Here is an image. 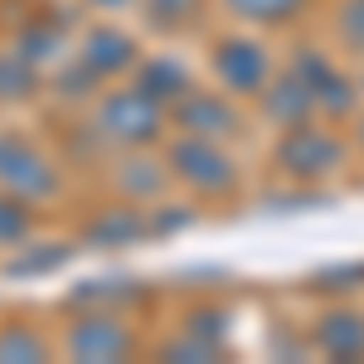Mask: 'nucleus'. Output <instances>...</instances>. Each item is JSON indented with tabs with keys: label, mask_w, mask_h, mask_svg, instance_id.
<instances>
[{
	"label": "nucleus",
	"mask_w": 364,
	"mask_h": 364,
	"mask_svg": "<svg viewBox=\"0 0 364 364\" xmlns=\"http://www.w3.org/2000/svg\"><path fill=\"white\" fill-rule=\"evenodd\" d=\"M87 132L102 141V146H117V151H146V146L166 141L170 107L156 102L151 92H141L136 83L102 87L87 102Z\"/></svg>",
	"instance_id": "f257e3e1"
},
{
	"label": "nucleus",
	"mask_w": 364,
	"mask_h": 364,
	"mask_svg": "<svg viewBox=\"0 0 364 364\" xmlns=\"http://www.w3.org/2000/svg\"><path fill=\"white\" fill-rule=\"evenodd\" d=\"M166 166L175 175V185H185L195 199H228L238 190V161L214 136L175 132L166 141Z\"/></svg>",
	"instance_id": "f03ea898"
},
{
	"label": "nucleus",
	"mask_w": 364,
	"mask_h": 364,
	"mask_svg": "<svg viewBox=\"0 0 364 364\" xmlns=\"http://www.w3.org/2000/svg\"><path fill=\"white\" fill-rule=\"evenodd\" d=\"M0 190L25 204H54L68 190V175L44 146L20 132H0Z\"/></svg>",
	"instance_id": "7ed1b4c3"
},
{
	"label": "nucleus",
	"mask_w": 364,
	"mask_h": 364,
	"mask_svg": "<svg viewBox=\"0 0 364 364\" xmlns=\"http://www.w3.org/2000/svg\"><path fill=\"white\" fill-rule=\"evenodd\" d=\"M136 350H141L136 326L112 306H83L63 326V355H73L78 364H117L132 360Z\"/></svg>",
	"instance_id": "20e7f679"
},
{
	"label": "nucleus",
	"mask_w": 364,
	"mask_h": 364,
	"mask_svg": "<svg viewBox=\"0 0 364 364\" xmlns=\"http://www.w3.org/2000/svg\"><path fill=\"white\" fill-rule=\"evenodd\" d=\"M209 73L214 83L224 87L228 97H262V87L277 78L272 68V54L262 39H248V34H228V39H214L209 49Z\"/></svg>",
	"instance_id": "39448f33"
},
{
	"label": "nucleus",
	"mask_w": 364,
	"mask_h": 364,
	"mask_svg": "<svg viewBox=\"0 0 364 364\" xmlns=\"http://www.w3.org/2000/svg\"><path fill=\"white\" fill-rule=\"evenodd\" d=\"M272 161L282 166L287 180L316 185V180H326V175H336V170L345 166V141H340L331 127H321V122H301V127L282 132Z\"/></svg>",
	"instance_id": "423d86ee"
},
{
	"label": "nucleus",
	"mask_w": 364,
	"mask_h": 364,
	"mask_svg": "<svg viewBox=\"0 0 364 364\" xmlns=\"http://www.w3.org/2000/svg\"><path fill=\"white\" fill-rule=\"evenodd\" d=\"M170 127L175 132H190V136H238L243 132V112H238V97H228L224 87H190L175 107H170Z\"/></svg>",
	"instance_id": "0eeeda50"
},
{
	"label": "nucleus",
	"mask_w": 364,
	"mask_h": 364,
	"mask_svg": "<svg viewBox=\"0 0 364 364\" xmlns=\"http://www.w3.org/2000/svg\"><path fill=\"white\" fill-rule=\"evenodd\" d=\"M73 58L83 63L87 73H97L102 83H122V78H127V73L141 63V49H136V39H132L127 29L97 20V25H87L83 34H78Z\"/></svg>",
	"instance_id": "6e6552de"
},
{
	"label": "nucleus",
	"mask_w": 364,
	"mask_h": 364,
	"mask_svg": "<svg viewBox=\"0 0 364 364\" xmlns=\"http://www.w3.org/2000/svg\"><path fill=\"white\" fill-rule=\"evenodd\" d=\"M151 233H156L151 209L132 204V199H117V204H102L97 214H87L83 243H92V248H132V243L151 238Z\"/></svg>",
	"instance_id": "1a4fd4ad"
},
{
	"label": "nucleus",
	"mask_w": 364,
	"mask_h": 364,
	"mask_svg": "<svg viewBox=\"0 0 364 364\" xmlns=\"http://www.w3.org/2000/svg\"><path fill=\"white\" fill-rule=\"evenodd\" d=\"M175 185V175H170L166 156L156 161V156H146V151H122V161L112 166V190L117 199H132V204H146V209H156L166 190Z\"/></svg>",
	"instance_id": "9d476101"
},
{
	"label": "nucleus",
	"mask_w": 364,
	"mask_h": 364,
	"mask_svg": "<svg viewBox=\"0 0 364 364\" xmlns=\"http://www.w3.org/2000/svg\"><path fill=\"white\" fill-rule=\"evenodd\" d=\"M291 68L306 78L311 97H316V107H321V117H345L350 107H355V83L340 73L336 58H326L321 49H301V54L291 58Z\"/></svg>",
	"instance_id": "9b49d317"
},
{
	"label": "nucleus",
	"mask_w": 364,
	"mask_h": 364,
	"mask_svg": "<svg viewBox=\"0 0 364 364\" xmlns=\"http://www.w3.org/2000/svg\"><path fill=\"white\" fill-rule=\"evenodd\" d=\"M262 117L277 127V132H291V127H301V122H316L321 117V107H316V97H311L306 78L296 73V68H287L282 78H272V83L262 87Z\"/></svg>",
	"instance_id": "f8f14e48"
},
{
	"label": "nucleus",
	"mask_w": 364,
	"mask_h": 364,
	"mask_svg": "<svg viewBox=\"0 0 364 364\" xmlns=\"http://www.w3.org/2000/svg\"><path fill=\"white\" fill-rule=\"evenodd\" d=\"M132 83H136L141 92H151L156 102L175 107V102L195 87V73L185 68V58H175V54H146L136 68H132Z\"/></svg>",
	"instance_id": "ddd939ff"
},
{
	"label": "nucleus",
	"mask_w": 364,
	"mask_h": 364,
	"mask_svg": "<svg viewBox=\"0 0 364 364\" xmlns=\"http://www.w3.org/2000/svg\"><path fill=\"white\" fill-rule=\"evenodd\" d=\"M316 350L331 360H364V316L360 311H326L316 321Z\"/></svg>",
	"instance_id": "4468645a"
},
{
	"label": "nucleus",
	"mask_w": 364,
	"mask_h": 364,
	"mask_svg": "<svg viewBox=\"0 0 364 364\" xmlns=\"http://www.w3.org/2000/svg\"><path fill=\"white\" fill-rule=\"evenodd\" d=\"M10 44H15L25 58H34L39 68H49V63L63 58V49H68V25H63L58 15H29L25 25L15 29Z\"/></svg>",
	"instance_id": "2eb2a0df"
},
{
	"label": "nucleus",
	"mask_w": 364,
	"mask_h": 364,
	"mask_svg": "<svg viewBox=\"0 0 364 364\" xmlns=\"http://www.w3.org/2000/svg\"><path fill=\"white\" fill-rule=\"evenodd\" d=\"M44 92V68L25 58L15 44L0 49V107H25Z\"/></svg>",
	"instance_id": "dca6fc26"
},
{
	"label": "nucleus",
	"mask_w": 364,
	"mask_h": 364,
	"mask_svg": "<svg viewBox=\"0 0 364 364\" xmlns=\"http://www.w3.org/2000/svg\"><path fill=\"white\" fill-rule=\"evenodd\" d=\"M311 0H224V10L243 25H262V29H282L291 20L306 15Z\"/></svg>",
	"instance_id": "f3484780"
},
{
	"label": "nucleus",
	"mask_w": 364,
	"mask_h": 364,
	"mask_svg": "<svg viewBox=\"0 0 364 364\" xmlns=\"http://www.w3.org/2000/svg\"><path fill=\"white\" fill-rule=\"evenodd\" d=\"M54 355V345L44 331H34L25 321H5L0 326V364H39Z\"/></svg>",
	"instance_id": "a211bd4d"
},
{
	"label": "nucleus",
	"mask_w": 364,
	"mask_h": 364,
	"mask_svg": "<svg viewBox=\"0 0 364 364\" xmlns=\"http://www.w3.org/2000/svg\"><path fill=\"white\" fill-rule=\"evenodd\" d=\"M199 10H204V0H141V15H146V25L156 29V34L190 29L199 20Z\"/></svg>",
	"instance_id": "6ab92c4d"
},
{
	"label": "nucleus",
	"mask_w": 364,
	"mask_h": 364,
	"mask_svg": "<svg viewBox=\"0 0 364 364\" xmlns=\"http://www.w3.org/2000/svg\"><path fill=\"white\" fill-rule=\"evenodd\" d=\"M34 238V204L0 190V248H25Z\"/></svg>",
	"instance_id": "aec40b11"
},
{
	"label": "nucleus",
	"mask_w": 364,
	"mask_h": 364,
	"mask_svg": "<svg viewBox=\"0 0 364 364\" xmlns=\"http://www.w3.org/2000/svg\"><path fill=\"white\" fill-rule=\"evenodd\" d=\"M141 291L136 287H127V277H92V282H83L68 301L83 311V306H112V311H122V301H136Z\"/></svg>",
	"instance_id": "412c9836"
},
{
	"label": "nucleus",
	"mask_w": 364,
	"mask_h": 364,
	"mask_svg": "<svg viewBox=\"0 0 364 364\" xmlns=\"http://www.w3.org/2000/svg\"><path fill=\"white\" fill-rule=\"evenodd\" d=\"M336 34L350 54L364 58V0H340V15H336Z\"/></svg>",
	"instance_id": "4be33fe9"
},
{
	"label": "nucleus",
	"mask_w": 364,
	"mask_h": 364,
	"mask_svg": "<svg viewBox=\"0 0 364 364\" xmlns=\"http://www.w3.org/2000/svg\"><path fill=\"white\" fill-rule=\"evenodd\" d=\"M63 257H68V243L44 248V252H29V243H25V257H15V262H10V272H49V267H58Z\"/></svg>",
	"instance_id": "5701e85b"
},
{
	"label": "nucleus",
	"mask_w": 364,
	"mask_h": 364,
	"mask_svg": "<svg viewBox=\"0 0 364 364\" xmlns=\"http://www.w3.org/2000/svg\"><path fill=\"white\" fill-rule=\"evenodd\" d=\"M87 10H97V15H112V10H132V5H141V0H83Z\"/></svg>",
	"instance_id": "b1692460"
},
{
	"label": "nucleus",
	"mask_w": 364,
	"mask_h": 364,
	"mask_svg": "<svg viewBox=\"0 0 364 364\" xmlns=\"http://www.w3.org/2000/svg\"><path fill=\"white\" fill-rule=\"evenodd\" d=\"M360 146H364V122H360Z\"/></svg>",
	"instance_id": "393cba45"
}]
</instances>
